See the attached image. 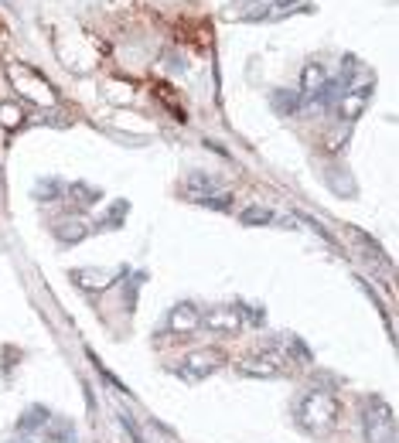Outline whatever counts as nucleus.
Segmentation results:
<instances>
[{"mask_svg": "<svg viewBox=\"0 0 399 443\" xmlns=\"http://www.w3.org/2000/svg\"><path fill=\"white\" fill-rule=\"evenodd\" d=\"M362 426H365V440L369 443H399L396 416H393V409H389L382 399H375V395L365 402Z\"/></svg>", "mask_w": 399, "mask_h": 443, "instance_id": "7ed1b4c3", "label": "nucleus"}, {"mask_svg": "<svg viewBox=\"0 0 399 443\" xmlns=\"http://www.w3.org/2000/svg\"><path fill=\"white\" fill-rule=\"evenodd\" d=\"M270 103L276 106V113H293L300 106V92H290V89H276L270 96Z\"/></svg>", "mask_w": 399, "mask_h": 443, "instance_id": "f3484780", "label": "nucleus"}, {"mask_svg": "<svg viewBox=\"0 0 399 443\" xmlns=\"http://www.w3.org/2000/svg\"><path fill=\"white\" fill-rule=\"evenodd\" d=\"M45 437L48 443H76V430H72V423L69 419H48V430H45Z\"/></svg>", "mask_w": 399, "mask_h": 443, "instance_id": "4468645a", "label": "nucleus"}, {"mask_svg": "<svg viewBox=\"0 0 399 443\" xmlns=\"http://www.w3.org/2000/svg\"><path fill=\"white\" fill-rule=\"evenodd\" d=\"M342 92H345V96H342V103H338V116H342L345 123H351V120L362 116V109H365L369 96H372V78L365 76L362 82H348Z\"/></svg>", "mask_w": 399, "mask_h": 443, "instance_id": "423d86ee", "label": "nucleus"}, {"mask_svg": "<svg viewBox=\"0 0 399 443\" xmlns=\"http://www.w3.org/2000/svg\"><path fill=\"white\" fill-rule=\"evenodd\" d=\"M198 205H205V209H218L225 211L232 205V195H225V191H215V195H202V198H195Z\"/></svg>", "mask_w": 399, "mask_h": 443, "instance_id": "6ab92c4d", "label": "nucleus"}, {"mask_svg": "<svg viewBox=\"0 0 399 443\" xmlns=\"http://www.w3.org/2000/svg\"><path fill=\"white\" fill-rule=\"evenodd\" d=\"M69 191H72V198L79 195V202H82V205H92V202L99 198V191H92V188H85V184H72Z\"/></svg>", "mask_w": 399, "mask_h": 443, "instance_id": "412c9836", "label": "nucleus"}, {"mask_svg": "<svg viewBox=\"0 0 399 443\" xmlns=\"http://www.w3.org/2000/svg\"><path fill=\"white\" fill-rule=\"evenodd\" d=\"M24 123V109L18 103H0V127L4 130H18Z\"/></svg>", "mask_w": 399, "mask_h": 443, "instance_id": "dca6fc26", "label": "nucleus"}, {"mask_svg": "<svg viewBox=\"0 0 399 443\" xmlns=\"http://www.w3.org/2000/svg\"><path fill=\"white\" fill-rule=\"evenodd\" d=\"M167 331L171 335H195V331H202V311L195 307V304H174L171 314H167Z\"/></svg>", "mask_w": 399, "mask_h": 443, "instance_id": "6e6552de", "label": "nucleus"}, {"mask_svg": "<svg viewBox=\"0 0 399 443\" xmlns=\"http://www.w3.org/2000/svg\"><path fill=\"white\" fill-rule=\"evenodd\" d=\"M239 222L242 225H270V222H273V209H266V205H249V209L239 211Z\"/></svg>", "mask_w": 399, "mask_h": 443, "instance_id": "2eb2a0df", "label": "nucleus"}, {"mask_svg": "<svg viewBox=\"0 0 399 443\" xmlns=\"http://www.w3.org/2000/svg\"><path fill=\"white\" fill-rule=\"evenodd\" d=\"M270 14V0H236V7H229V17L236 21H266Z\"/></svg>", "mask_w": 399, "mask_h": 443, "instance_id": "f8f14e48", "label": "nucleus"}, {"mask_svg": "<svg viewBox=\"0 0 399 443\" xmlns=\"http://www.w3.org/2000/svg\"><path fill=\"white\" fill-rule=\"evenodd\" d=\"M202 324L209 328V331H215V335H239L242 331V311L239 307H215V311H209L205 317H202Z\"/></svg>", "mask_w": 399, "mask_h": 443, "instance_id": "0eeeda50", "label": "nucleus"}, {"mask_svg": "<svg viewBox=\"0 0 399 443\" xmlns=\"http://www.w3.org/2000/svg\"><path fill=\"white\" fill-rule=\"evenodd\" d=\"M304 7V0H270V14H266V21H276V17H287L293 10H300Z\"/></svg>", "mask_w": 399, "mask_h": 443, "instance_id": "a211bd4d", "label": "nucleus"}, {"mask_svg": "<svg viewBox=\"0 0 399 443\" xmlns=\"http://www.w3.org/2000/svg\"><path fill=\"white\" fill-rule=\"evenodd\" d=\"M324 82H328L324 69H321L318 62H311V65L304 69V78H300V103H314L318 92L324 89Z\"/></svg>", "mask_w": 399, "mask_h": 443, "instance_id": "9d476101", "label": "nucleus"}, {"mask_svg": "<svg viewBox=\"0 0 399 443\" xmlns=\"http://www.w3.org/2000/svg\"><path fill=\"white\" fill-rule=\"evenodd\" d=\"M120 423H123V430L130 433V440H133V443H147V437L140 433V426L133 423V416H127V413H120Z\"/></svg>", "mask_w": 399, "mask_h": 443, "instance_id": "aec40b11", "label": "nucleus"}, {"mask_svg": "<svg viewBox=\"0 0 399 443\" xmlns=\"http://www.w3.org/2000/svg\"><path fill=\"white\" fill-rule=\"evenodd\" d=\"M222 365H225V355H222L218 348H198V351L185 355V362L178 365V375H181L185 382H205V379L215 375Z\"/></svg>", "mask_w": 399, "mask_h": 443, "instance_id": "39448f33", "label": "nucleus"}, {"mask_svg": "<svg viewBox=\"0 0 399 443\" xmlns=\"http://www.w3.org/2000/svg\"><path fill=\"white\" fill-rule=\"evenodd\" d=\"M7 78H10L14 89H18L24 99H31L34 106H55L58 103L52 82L41 76V72H34L31 65H24V62H10V65H7Z\"/></svg>", "mask_w": 399, "mask_h": 443, "instance_id": "f03ea898", "label": "nucleus"}, {"mask_svg": "<svg viewBox=\"0 0 399 443\" xmlns=\"http://www.w3.org/2000/svg\"><path fill=\"white\" fill-rule=\"evenodd\" d=\"M48 419H52V413H48L45 406H31L27 413H21V419H18V430H21V433H34V430H38V426H45Z\"/></svg>", "mask_w": 399, "mask_h": 443, "instance_id": "ddd939ff", "label": "nucleus"}, {"mask_svg": "<svg viewBox=\"0 0 399 443\" xmlns=\"http://www.w3.org/2000/svg\"><path fill=\"white\" fill-rule=\"evenodd\" d=\"M284 368H287V355L280 351V344H270V348H260L239 358V375L246 379H276L284 375Z\"/></svg>", "mask_w": 399, "mask_h": 443, "instance_id": "20e7f679", "label": "nucleus"}, {"mask_svg": "<svg viewBox=\"0 0 399 443\" xmlns=\"http://www.w3.org/2000/svg\"><path fill=\"white\" fill-rule=\"evenodd\" d=\"M55 235H58V242L76 246V242H82L89 235V222H82V218H58L55 222Z\"/></svg>", "mask_w": 399, "mask_h": 443, "instance_id": "9b49d317", "label": "nucleus"}, {"mask_svg": "<svg viewBox=\"0 0 399 443\" xmlns=\"http://www.w3.org/2000/svg\"><path fill=\"white\" fill-rule=\"evenodd\" d=\"M297 426L311 437H328L338 426V399L331 392H307L297 402Z\"/></svg>", "mask_w": 399, "mask_h": 443, "instance_id": "f257e3e1", "label": "nucleus"}, {"mask_svg": "<svg viewBox=\"0 0 399 443\" xmlns=\"http://www.w3.org/2000/svg\"><path fill=\"white\" fill-rule=\"evenodd\" d=\"M72 276V283L82 290H89V293H99V290H106L116 283V276L106 273V269H92V266H82V269H72L69 273Z\"/></svg>", "mask_w": 399, "mask_h": 443, "instance_id": "1a4fd4ad", "label": "nucleus"}, {"mask_svg": "<svg viewBox=\"0 0 399 443\" xmlns=\"http://www.w3.org/2000/svg\"><path fill=\"white\" fill-rule=\"evenodd\" d=\"M58 191H62V181L38 184V198H41V202H45V198H48V202H55V198H58Z\"/></svg>", "mask_w": 399, "mask_h": 443, "instance_id": "4be33fe9", "label": "nucleus"}]
</instances>
